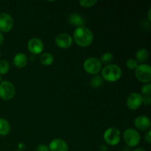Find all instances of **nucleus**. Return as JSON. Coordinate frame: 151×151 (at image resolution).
Here are the masks:
<instances>
[{"label":"nucleus","mask_w":151,"mask_h":151,"mask_svg":"<svg viewBox=\"0 0 151 151\" xmlns=\"http://www.w3.org/2000/svg\"><path fill=\"white\" fill-rule=\"evenodd\" d=\"M73 39L75 44L81 47H87L92 44L94 35L86 27L76 28L73 32Z\"/></svg>","instance_id":"nucleus-1"},{"label":"nucleus","mask_w":151,"mask_h":151,"mask_svg":"<svg viewBox=\"0 0 151 151\" xmlns=\"http://www.w3.org/2000/svg\"><path fill=\"white\" fill-rule=\"evenodd\" d=\"M102 70V78L109 82L119 81L122 75L121 68L116 64H108Z\"/></svg>","instance_id":"nucleus-2"},{"label":"nucleus","mask_w":151,"mask_h":151,"mask_svg":"<svg viewBox=\"0 0 151 151\" xmlns=\"http://www.w3.org/2000/svg\"><path fill=\"white\" fill-rule=\"evenodd\" d=\"M123 139L128 147H134L140 142L141 137L138 131L134 128H128L123 133Z\"/></svg>","instance_id":"nucleus-3"},{"label":"nucleus","mask_w":151,"mask_h":151,"mask_svg":"<svg viewBox=\"0 0 151 151\" xmlns=\"http://www.w3.org/2000/svg\"><path fill=\"white\" fill-rule=\"evenodd\" d=\"M136 78L139 81L144 83H149L151 81V67L147 63H142L138 65L135 69Z\"/></svg>","instance_id":"nucleus-4"},{"label":"nucleus","mask_w":151,"mask_h":151,"mask_svg":"<svg viewBox=\"0 0 151 151\" xmlns=\"http://www.w3.org/2000/svg\"><path fill=\"white\" fill-rule=\"evenodd\" d=\"M103 139L108 145L111 146L116 145L121 139V133L118 128L111 127L106 130L103 134Z\"/></svg>","instance_id":"nucleus-5"},{"label":"nucleus","mask_w":151,"mask_h":151,"mask_svg":"<svg viewBox=\"0 0 151 151\" xmlns=\"http://www.w3.org/2000/svg\"><path fill=\"white\" fill-rule=\"evenodd\" d=\"M83 69L87 73L96 75L101 71L102 63L96 58L91 57L86 59L83 63Z\"/></svg>","instance_id":"nucleus-6"},{"label":"nucleus","mask_w":151,"mask_h":151,"mask_svg":"<svg viewBox=\"0 0 151 151\" xmlns=\"http://www.w3.org/2000/svg\"><path fill=\"white\" fill-rule=\"evenodd\" d=\"M16 88L11 82L7 81L0 83V98L4 100H10L14 97Z\"/></svg>","instance_id":"nucleus-7"},{"label":"nucleus","mask_w":151,"mask_h":151,"mask_svg":"<svg viewBox=\"0 0 151 151\" xmlns=\"http://www.w3.org/2000/svg\"><path fill=\"white\" fill-rule=\"evenodd\" d=\"M13 27V19L7 13H0V32H10Z\"/></svg>","instance_id":"nucleus-8"},{"label":"nucleus","mask_w":151,"mask_h":151,"mask_svg":"<svg viewBox=\"0 0 151 151\" xmlns=\"http://www.w3.org/2000/svg\"><path fill=\"white\" fill-rule=\"evenodd\" d=\"M27 47L29 51L34 55H39L43 52L44 44L43 41L38 38H32L28 41Z\"/></svg>","instance_id":"nucleus-9"},{"label":"nucleus","mask_w":151,"mask_h":151,"mask_svg":"<svg viewBox=\"0 0 151 151\" xmlns=\"http://www.w3.org/2000/svg\"><path fill=\"white\" fill-rule=\"evenodd\" d=\"M142 96L137 92L131 93L127 99V106L131 110H137L142 105Z\"/></svg>","instance_id":"nucleus-10"},{"label":"nucleus","mask_w":151,"mask_h":151,"mask_svg":"<svg viewBox=\"0 0 151 151\" xmlns=\"http://www.w3.org/2000/svg\"><path fill=\"white\" fill-rule=\"evenodd\" d=\"M55 44L60 49H69L72 46L73 39L69 34L60 33L56 36Z\"/></svg>","instance_id":"nucleus-11"},{"label":"nucleus","mask_w":151,"mask_h":151,"mask_svg":"<svg viewBox=\"0 0 151 151\" xmlns=\"http://www.w3.org/2000/svg\"><path fill=\"white\" fill-rule=\"evenodd\" d=\"M134 125L137 128V129L142 131H145L150 129L151 122L150 119L147 116L141 115V116H137L135 119V120H134Z\"/></svg>","instance_id":"nucleus-12"},{"label":"nucleus","mask_w":151,"mask_h":151,"mask_svg":"<svg viewBox=\"0 0 151 151\" xmlns=\"http://www.w3.org/2000/svg\"><path fill=\"white\" fill-rule=\"evenodd\" d=\"M49 149L50 151H68L69 145L63 139H55L49 145Z\"/></svg>","instance_id":"nucleus-13"},{"label":"nucleus","mask_w":151,"mask_h":151,"mask_svg":"<svg viewBox=\"0 0 151 151\" xmlns=\"http://www.w3.org/2000/svg\"><path fill=\"white\" fill-rule=\"evenodd\" d=\"M69 22L72 26L76 27L77 28L80 27H83L86 23V20L82 16L78 13H72L69 17Z\"/></svg>","instance_id":"nucleus-14"},{"label":"nucleus","mask_w":151,"mask_h":151,"mask_svg":"<svg viewBox=\"0 0 151 151\" xmlns=\"http://www.w3.org/2000/svg\"><path fill=\"white\" fill-rule=\"evenodd\" d=\"M28 63V58L24 53L19 52L13 58V64L17 68H24Z\"/></svg>","instance_id":"nucleus-15"},{"label":"nucleus","mask_w":151,"mask_h":151,"mask_svg":"<svg viewBox=\"0 0 151 151\" xmlns=\"http://www.w3.org/2000/svg\"><path fill=\"white\" fill-rule=\"evenodd\" d=\"M10 129H11V127L8 121L4 118H0V135H8L10 132Z\"/></svg>","instance_id":"nucleus-16"},{"label":"nucleus","mask_w":151,"mask_h":151,"mask_svg":"<svg viewBox=\"0 0 151 151\" xmlns=\"http://www.w3.org/2000/svg\"><path fill=\"white\" fill-rule=\"evenodd\" d=\"M149 52L146 49L142 48L136 53V60L137 63H144L148 59Z\"/></svg>","instance_id":"nucleus-17"},{"label":"nucleus","mask_w":151,"mask_h":151,"mask_svg":"<svg viewBox=\"0 0 151 151\" xmlns=\"http://www.w3.org/2000/svg\"><path fill=\"white\" fill-rule=\"evenodd\" d=\"M39 60L41 64L44 65V66H50L54 62V57L50 53L44 52L41 53V55H40Z\"/></svg>","instance_id":"nucleus-18"},{"label":"nucleus","mask_w":151,"mask_h":151,"mask_svg":"<svg viewBox=\"0 0 151 151\" xmlns=\"http://www.w3.org/2000/svg\"><path fill=\"white\" fill-rule=\"evenodd\" d=\"M103 79L100 75H96L93 77L92 78L90 81V85H91V87L93 88H99L100 86L103 84Z\"/></svg>","instance_id":"nucleus-19"},{"label":"nucleus","mask_w":151,"mask_h":151,"mask_svg":"<svg viewBox=\"0 0 151 151\" xmlns=\"http://www.w3.org/2000/svg\"><path fill=\"white\" fill-rule=\"evenodd\" d=\"M114 55L111 52H106L100 57V61L101 63H105V64H109L113 60Z\"/></svg>","instance_id":"nucleus-20"},{"label":"nucleus","mask_w":151,"mask_h":151,"mask_svg":"<svg viewBox=\"0 0 151 151\" xmlns=\"http://www.w3.org/2000/svg\"><path fill=\"white\" fill-rule=\"evenodd\" d=\"M10 70V64L5 60H0V75H5Z\"/></svg>","instance_id":"nucleus-21"},{"label":"nucleus","mask_w":151,"mask_h":151,"mask_svg":"<svg viewBox=\"0 0 151 151\" xmlns=\"http://www.w3.org/2000/svg\"><path fill=\"white\" fill-rule=\"evenodd\" d=\"M97 3V0H83V1H79V4L83 7H86V8H89V7H93Z\"/></svg>","instance_id":"nucleus-22"},{"label":"nucleus","mask_w":151,"mask_h":151,"mask_svg":"<svg viewBox=\"0 0 151 151\" xmlns=\"http://www.w3.org/2000/svg\"><path fill=\"white\" fill-rule=\"evenodd\" d=\"M126 66L131 70H134L136 69L138 66V63L137 60L134 58H130L127 60L126 62Z\"/></svg>","instance_id":"nucleus-23"},{"label":"nucleus","mask_w":151,"mask_h":151,"mask_svg":"<svg viewBox=\"0 0 151 151\" xmlns=\"http://www.w3.org/2000/svg\"><path fill=\"white\" fill-rule=\"evenodd\" d=\"M141 91L145 96H149V97H150V95H151V84L150 83H146L145 85L143 86L142 87Z\"/></svg>","instance_id":"nucleus-24"},{"label":"nucleus","mask_w":151,"mask_h":151,"mask_svg":"<svg viewBox=\"0 0 151 151\" xmlns=\"http://www.w3.org/2000/svg\"><path fill=\"white\" fill-rule=\"evenodd\" d=\"M142 103L145 106H150L151 103V98L149 96H145L142 97Z\"/></svg>","instance_id":"nucleus-25"},{"label":"nucleus","mask_w":151,"mask_h":151,"mask_svg":"<svg viewBox=\"0 0 151 151\" xmlns=\"http://www.w3.org/2000/svg\"><path fill=\"white\" fill-rule=\"evenodd\" d=\"M36 151H50L49 149L48 146L45 145H40L37 147Z\"/></svg>","instance_id":"nucleus-26"},{"label":"nucleus","mask_w":151,"mask_h":151,"mask_svg":"<svg viewBox=\"0 0 151 151\" xmlns=\"http://www.w3.org/2000/svg\"><path fill=\"white\" fill-rule=\"evenodd\" d=\"M145 140L148 144H150L151 142V131L150 130L147 131V132L146 133L145 135Z\"/></svg>","instance_id":"nucleus-27"},{"label":"nucleus","mask_w":151,"mask_h":151,"mask_svg":"<svg viewBox=\"0 0 151 151\" xmlns=\"http://www.w3.org/2000/svg\"><path fill=\"white\" fill-rule=\"evenodd\" d=\"M4 41V35L3 34L0 32V46H1L3 44Z\"/></svg>","instance_id":"nucleus-28"},{"label":"nucleus","mask_w":151,"mask_h":151,"mask_svg":"<svg viewBox=\"0 0 151 151\" xmlns=\"http://www.w3.org/2000/svg\"><path fill=\"white\" fill-rule=\"evenodd\" d=\"M99 150L100 151H108V147L106 145H101Z\"/></svg>","instance_id":"nucleus-29"},{"label":"nucleus","mask_w":151,"mask_h":151,"mask_svg":"<svg viewBox=\"0 0 151 151\" xmlns=\"http://www.w3.org/2000/svg\"><path fill=\"white\" fill-rule=\"evenodd\" d=\"M18 147H19V150H23V149H24L25 145H24V143H19V145H18Z\"/></svg>","instance_id":"nucleus-30"},{"label":"nucleus","mask_w":151,"mask_h":151,"mask_svg":"<svg viewBox=\"0 0 151 151\" xmlns=\"http://www.w3.org/2000/svg\"><path fill=\"white\" fill-rule=\"evenodd\" d=\"M133 151H146L144 148H142V147H138V148L134 149Z\"/></svg>","instance_id":"nucleus-31"},{"label":"nucleus","mask_w":151,"mask_h":151,"mask_svg":"<svg viewBox=\"0 0 151 151\" xmlns=\"http://www.w3.org/2000/svg\"><path fill=\"white\" fill-rule=\"evenodd\" d=\"M122 151H131V149H130L129 147L127 146V147H124L123 148H122Z\"/></svg>","instance_id":"nucleus-32"},{"label":"nucleus","mask_w":151,"mask_h":151,"mask_svg":"<svg viewBox=\"0 0 151 151\" xmlns=\"http://www.w3.org/2000/svg\"><path fill=\"white\" fill-rule=\"evenodd\" d=\"M150 13H151V9H149L148 10V19L149 21H151V17H150Z\"/></svg>","instance_id":"nucleus-33"},{"label":"nucleus","mask_w":151,"mask_h":151,"mask_svg":"<svg viewBox=\"0 0 151 151\" xmlns=\"http://www.w3.org/2000/svg\"><path fill=\"white\" fill-rule=\"evenodd\" d=\"M30 58H31V60H35V56H33V57H32V56H31L30 57Z\"/></svg>","instance_id":"nucleus-34"},{"label":"nucleus","mask_w":151,"mask_h":151,"mask_svg":"<svg viewBox=\"0 0 151 151\" xmlns=\"http://www.w3.org/2000/svg\"><path fill=\"white\" fill-rule=\"evenodd\" d=\"M1 75H0V83H1Z\"/></svg>","instance_id":"nucleus-35"},{"label":"nucleus","mask_w":151,"mask_h":151,"mask_svg":"<svg viewBox=\"0 0 151 151\" xmlns=\"http://www.w3.org/2000/svg\"><path fill=\"white\" fill-rule=\"evenodd\" d=\"M13 151H22V150H13Z\"/></svg>","instance_id":"nucleus-36"},{"label":"nucleus","mask_w":151,"mask_h":151,"mask_svg":"<svg viewBox=\"0 0 151 151\" xmlns=\"http://www.w3.org/2000/svg\"><path fill=\"white\" fill-rule=\"evenodd\" d=\"M0 56H1V52H0Z\"/></svg>","instance_id":"nucleus-37"}]
</instances>
